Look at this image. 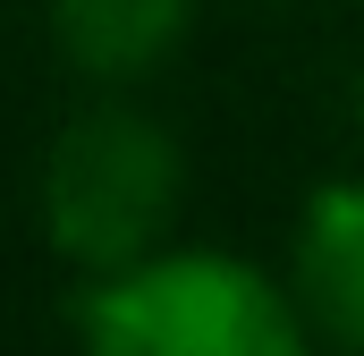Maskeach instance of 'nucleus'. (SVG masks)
Returning a JSON list of instances; mask_svg holds the SVG:
<instances>
[{
  "label": "nucleus",
  "mask_w": 364,
  "mask_h": 356,
  "mask_svg": "<svg viewBox=\"0 0 364 356\" xmlns=\"http://www.w3.org/2000/svg\"><path fill=\"white\" fill-rule=\"evenodd\" d=\"M195 0H51V34L85 77H144L178 51Z\"/></svg>",
  "instance_id": "nucleus-4"
},
{
  "label": "nucleus",
  "mask_w": 364,
  "mask_h": 356,
  "mask_svg": "<svg viewBox=\"0 0 364 356\" xmlns=\"http://www.w3.org/2000/svg\"><path fill=\"white\" fill-rule=\"evenodd\" d=\"M178 212V145L144 110H85L43 162V229L77 271H127L161 255Z\"/></svg>",
  "instance_id": "nucleus-2"
},
{
  "label": "nucleus",
  "mask_w": 364,
  "mask_h": 356,
  "mask_svg": "<svg viewBox=\"0 0 364 356\" xmlns=\"http://www.w3.org/2000/svg\"><path fill=\"white\" fill-rule=\"evenodd\" d=\"M77 331L85 356H314L296 297L212 246H161L127 271H102L77 305Z\"/></svg>",
  "instance_id": "nucleus-1"
},
{
  "label": "nucleus",
  "mask_w": 364,
  "mask_h": 356,
  "mask_svg": "<svg viewBox=\"0 0 364 356\" xmlns=\"http://www.w3.org/2000/svg\"><path fill=\"white\" fill-rule=\"evenodd\" d=\"M296 297L305 314L364 356V178H331L296 221Z\"/></svg>",
  "instance_id": "nucleus-3"
},
{
  "label": "nucleus",
  "mask_w": 364,
  "mask_h": 356,
  "mask_svg": "<svg viewBox=\"0 0 364 356\" xmlns=\"http://www.w3.org/2000/svg\"><path fill=\"white\" fill-rule=\"evenodd\" d=\"M356 102H364V77H356Z\"/></svg>",
  "instance_id": "nucleus-5"
}]
</instances>
